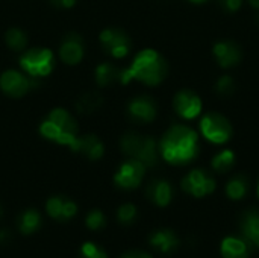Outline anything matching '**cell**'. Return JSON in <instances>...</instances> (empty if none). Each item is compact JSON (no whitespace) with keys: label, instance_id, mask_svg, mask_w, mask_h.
<instances>
[{"label":"cell","instance_id":"obj_1","mask_svg":"<svg viewBox=\"0 0 259 258\" xmlns=\"http://www.w3.org/2000/svg\"><path fill=\"white\" fill-rule=\"evenodd\" d=\"M199 154V134L187 125H173L159 141V155L173 166H187Z\"/></svg>","mask_w":259,"mask_h":258},{"label":"cell","instance_id":"obj_2","mask_svg":"<svg viewBox=\"0 0 259 258\" xmlns=\"http://www.w3.org/2000/svg\"><path fill=\"white\" fill-rule=\"evenodd\" d=\"M168 75V62L165 58L153 50L144 49L134 58L131 67L121 71V82L127 84L131 81H138L146 85H159Z\"/></svg>","mask_w":259,"mask_h":258},{"label":"cell","instance_id":"obj_3","mask_svg":"<svg viewBox=\"0 0 259 258\" xmlns=\"http://www.w3.org/2000/svg\"><path fill=\"white\" fill-rule=\"evenodd\" d=\"M39 132L44 138L59 144H65L70 149L74 146L79 137L76 120L68 111L62 108H56L47 116V119L39 126Z\"/></svg>","mask_w":259,"mask_h":258},{"label":"cell","instance_id":"obj_4","mask_svg":"<svg viewBox=\"0 0 259 258\" xmlns=\"http://www.w3.org/2000/svg\"><path fill=\"white\" fill-rule=\"evenodd\" d=\"M120 146L126 157L140 161L146 169L155 167L159 161V146L152 137H146L138 132H126Z\"/></svg>","mask_w":259,"mask_h":258},{"label":"cell","instance_id":"obj_5","mask_svg":"<svg viewBox=\"0 0 259 258\" xmlns=\"http://www.w3.org/2000/svg\"><path fill=\"white\" fill-rule=\"evenodd\" d=\"M199 129L202 137L212 144H226L234 135L231 120L217 111L203 114L199 120Z\"/></svg>","mask_w":259,"mask_h":258},{"label":"cell","instance_id":"obj_6","mask_svg":"<svg viewBox=\"0 0 259 258\" xmlns=\"http://www.w3.org/2000/svg\"><path fill=\"white\" fill-rule=\"evenodd\" d=\"M20 65L29 76L42 78L52 73L55 58L49 49H30L20 58Z\"/></svg>","mask_w":259,"mask_h":258},{"label":"cell","instance_id":"obj_7","mask_svg":"<svg viewBox=\"0 0 259 258\" xmlns=\"http://www.w3.org/2000/svg\"><path fill=\"white\" fill-rule=\"evenodd\" d=\"M181 187L187 195L200 199V198H206L212 195L217 189V182H215V178L208 170L193 169L184 176Z\"/></svg>","mask_w":259,"mask_h":258},{"label":"cell","instance_id":"obj_8","mask_svg":"<svg viewBox=\"0 0 259 258\" xmlns=\"http://www.w3.org/2000/svg\"><path fill=\"white\" fill-rule=\"evenodd\" d=\"M202 108H203L202 99L196 91H193L190 88H182L175 94L173 109L181 119L194 120V119L200 117Z\"/></svg>","mask_w":259,"mask_h":258},{"label":"cell","instance_id":"obj_9","mask_svg":"<svg viewBox=\"0 0 259 258\" xmlns=\"http://www.w3.org/2000/svg\"><path fill=\"white\" fill-rule=\"evenodd\" d=\"M144 175H146V166L134 158H129L117 170L114 176V182L117 187L123 190H134L140 187Z\"/></svg>","mask_w":259,"mask_h":258},{"label":"cell","instance_id":"obj_10","mask_svg":"<svg viewBox=\"0 0 259 258\" xmlns=\"http://www.w3.org/2000/svg\"><path fill=\"white\" fill-rule=\"evenodd\" d=\"M100 44L112 58H124L132 47L129 35L120 29H105L100 33Z\"/></svg>","mask_w":259,"mask_h":258},{"label":"cell","instance_id":"obj_11","mask_svg":"<svg viewBox=\"0 0 259 258\" xmlns=\"http://www.w3.org/2000/svg\"><path fill=\"white\" fill-rule=\"evenodd\" d=\"M36 82L32 76H26L17 70H6L0 76V88L11 97H21L29 90L35 88Z\"/></svg>","mask_w":259,"mask_h":258},{"label":"cell","instance_id":"obj_12","mask_svg":"<svg viewBox=\"0 0 259 258\" xmlns=\"http://www.w3.org/2000/svg\"><path fill=\"white\" fill-rule=\"evenodd\" d=\"M212 53L219 65L225 70L234 68L243 61V49L234 40H220L214 44Z\"/></svg>","mask_w":259,"mask_h":258},{"label":"cell","instance_id":"obj_13","mask_svg":"<svg viewBox=\"0 0 259 258\" xmlns=\"http://www.w3.org/2000/svg\"><path fill=\"white\" fill-rule=\"evenodd\" d=\"M127 114L131 120L137 123H150L156 119L158 106L150 96H137L127 105Z\"/></svg>","mask_w":259,"mask_h":258},{"label":"cell","instance_id":"obj_14","mask_svg":"<svg viewBox=\"0 0 259 258\" xmlns=\"http://www.w3.org/2000/svg\"><path fill=\"white\" fill-rule=\"evenodd\" d=\"M83 53H85V46L80 35L70 32L62 38L59 46V58L62 59V62L68 65H76L82 61Z\"/></svg>","mask_w":259,"mask_h":258},{"label":"cell","instance_id":"obj_15","mask_svg":"<svg viewBox=\"0 0 259 258\" xmlns=\"http://www.w3.org/2000/svg\"><path fill=\"white\" fill-rule=\"evenodd\" d=\"M240 233L253 249H259V208H249L241 213L240 219Z\"/></svg>","mask_w":259,"mask_h":258},{"label":"cell","instance_id":"obj_16","mask_svg":"<svg viewBox=\"0 0 259 258\" xmlns=\"http://www.w3.org/2000/svg\"><path fill=\"white\" fill-rule=\"evenodd\" d=\"M147 199L156 207H167L175 198L173 186L165 179H152L146 187Z\"/></svg>","mask_w":259,"mask_h":258},{"label":"cell","instance_id":"obj_17","mask_svg":"<svg viewBox=\"0 0 259 258\" xmlns=\"http://www.w3.org/2000/svg\"><path fill=\"white\" fill-rule=\"evenodd\" d=\"M149 243L152 248H155L156 251H159L161 254L170 255L175 254L181 245V240L178 237V234L173 230L168 228H162V230H156L149 236Z\"/></svg>","mask_w":259,"mask_h":258},{"label":"cell","instance_id":"obj_18","mask_svg":"<svg viewBox=\"0 0 259 258\" xmlns=\"http://www.w3.org/2000/svg\"><path fill=\"white\" fill-rule=\"evenodd\" d=\"M46 211L55 220H70L77 213V205L65 196H53L46 204Z\"/></svg>","mask_w":259,"mask_h":258},{"label":"cell","instance_id":"obj_19","mask_svg":"<svg viewBox=\"0 0 259 258\" xmlns=\"http://www.w3.org/2000/svg\"><path fill=\"white\" fill-rule=\"evenodd\" d=\"M253 248L241 236H228L220 243L222 258H250Z\"/></svg>","mask_w":259,"mask_h":258},{"label":"cell","instance_id":"obj_20","mask_svg":"<svg viewBox=\"0 0 259 258\" xmlns=\"http://www.w3.org/2000/svg\"><path fill=\"white\" fill-rule=\"evenodd\" d=\"M71 151L82 154L83 157H87L91 161H96V160H100L103 157L105 148L96 135L88 134L85 137H77V141L74 143Z\"/></svg>","mask_w":259,"mask_h":258},{"label":"cell","instance_id":"obj_21","mask_svg":"<svg viewBox=\"0 0 259 258\" xmlns=\"http://www.w3.org/2000/svg\"><path fill=\"white\" fill-rule=\"evenodd\" d=\"M250 192V179L246 173L234 175L225 187V193L231 201H243Z\"/></svg>","mask_w":259,"mask_h":258},{"label":"cell","instance_id":"obj_22","mask_svg":"<svg viewBox=\"0 0 259 258\" xmlns=\"http://www.w3.org/2000/svg\"><path fill=\"white\" fill-rule=\"evenodd\" d=\"M237 163V155L232 149H223L220 152H217L212 160H211V167L215 173H228L235 167Z\"/></svg>","mask_w":259,"mask_h":258},{"label":"cell","instance_id":"obj_23","mask_svg":"<svg viewBox=\"0 0 259 258\" xmlns=\"http://www.w3.org/2000/svg\"><path fill=\"white\" fill-rule=\"evenodd\" d=\"M117 81H121V71L115 65L109 62H103L96 68V82L100 87L111 85Z\"/></svg>","mask_w":259,"mask_h":258},{"label":"cell","instance_id":"obj_24","mask_svg":"<svg viewBox=\"0 0 259 258\" xmlns=\"http://www.w3.org/2000/svg\"><path fill=\"white\" fill-rule=\"evenodd\" d=\"M18 230L23 234H32L41 227V216L36 210H26L18 217Z\"/></svg>","mask_w":259,"mask_h":258},{"label":"cell","instance_id":"obj_25","mask_svg":"<svg viewBox=\"0 0 259 258\" xmlns=\"http://www.w3.org/2000/svg\"><path fill=\"white\" fill-rule=\"evenodd\" d=\"M102 102H103V99H102L100 94H97V93H94V91H88V93L82 94V96L77 99L76 108H77V111H80V113L91 114V113H94V111H97V109L100 108Z\"/></svg>","mask_w":259,"mask_h":258},{"label":"cell","instance_id":"obj_26","mask_svg":"<svg viewBox=\"0 0 259 258\" xmlns=\"http://www.w3.org/2000/svg\"><path fill=\"white\" fill-rule=\"evenodd\" d=\"M5 41H6L8 47L12 49V50H15V52H21L27 46V36H26V33L23 30L17 29V27L8 29V32L5 35Z\"/></svg>","mask_w":259,"mask_h":258},{"label":"cell","instance_id":"obj_27","mask_svg":"<svg viewBox=\"0 0 259 258\" xmlns=\"http://www.w3.org/2000/svg\"><path fill=\"white\" fill-rule=\"evenodd\" d=\"M235 91H237V82H235L234 76L223 75V76H220L217 79V82H215V93L220 97H223V99L231 97V96L235 94Z\"/></svg>","mask_w":259,"mask_h":258},{"label":"cell","instance_id":"obj_28","mask_svg":"<svg viewBox=\"0 0 259 258\" xmlns=\"http://www.w3.org/2000/svg\"><path fill=\"white\" fill-rule=\"evenodd\" d=\"M138 210L134 204H124L117 210V219L123 225H131L137 220Z\"/></svg>","mask_w":259,"mask_h":258},{"label":"cell","instance_id":"obj_29","mask_svg":"<svg viewBox=\"0 0 259 258\" xmlns=\"http://www.w3.org/2000/svg\"><path fill=\"white\" fill-rule=\"evenodd\" d=\"M80 258H108V254L99 245L93 242H87L80 248Z\"/></svg>","mask_w":259,"mask_h":258},{"label":"cell","instance_id":"obj_30","mask_svg":"<svg viewBox=\"0 0 259 258\" xmlns=\"http://www.w3.org/2000/svg\"><path fill=\"white\" fill-rule=\"evenodd\" d=\"M85 222H87V227H88L90 230L97 231V230H102V228L105 227L106 219H105V216H103V213H102V211H99V210H93V211L87 216Z\"/></svg>","mask_w":259,"mask_h":258},{"label":"cell","instance_id":"obj_31","mask_svg":"<svg viewBox=\"0 0 259 258\" xmlns=\"http://www.w3.org/2000/svg\"><path fill=\"white\" fill-rule=\"evenodd\" d=\"M219 2H220V6L228 12H235L243 5V0H219Z\"/></svg>","mask_w":259,"mask_h":258},{"label":"cell","instance_id":"obj_32","mask_svg":"<svg viewBox=\"0 0 259 258\" xmlns=\"http://www.w3.org/2000/svg\"><path fill=\"white\" fill-rule=\"evenodd\" d=\"M76 2L77 0H50V3L58 8H71Z\"/></svg>","mask_w":259,"mask_h":258},{"label":"cell","instance_id":"obj_33","mask_svg":"<svg viewBox=\"0 0 259 258\" xmlns=\"http://www.w3.org/2000/svg\"><path fill=\"white\" fill-rule=\"evenodd\" d=\"M121 258H152V255H149L147 252H143V251H131V252L124 254Z\"/></svg>","mask_w":259,"mask_h":258},{"label":"cell","instance_id":"obj_34","mask_svg":"<svg viewBox=\"0 0 259 258\" xmlns=\"http://www.w3.org/2000/svg\"><path fill=\"white\" fill-rule=\"evenodd\" d=\"M9 239H11V237H9V231L2 230V231H0V243H6Z\"/></svg>","mask_w":259,"mask_h":258},{"label":"cell","instance_id":"obj_35","mask_svg":"<svg viewBox=\"0 0 259 258\" xmlns=\"http://www.w3.org/2000/svg\"><path fill=\"white\" fill-rule=\"evenodd\" d=\"M247 2H249V5H250L253 9L259 11V0H247Z\"/></svg>","mask_w":259,"mask_h":258},{"label":"cell","instance_id":"obj_36","mask_svg":"<svg viewBox=\"0 0 259 258\" xmlns=\"http://www.w3.org/2000/svg\"><path fill=\"white\" fill-rule=\"evenodd\" d=\"M188 2H191L194 5H202V3H206L208 0H188Z\"/></svg>","mask_w":259,"mask_h":258},{"label":"cell","instance_id":"obj_37","mask_svg":"<svg viewBox=\"0 0 259 258\" xmlns=\"http://www.w3.org/2000/svg\"><path fill=\"white\" fill-rule=\"evenodd\" d=\"M256 195H258V198H259V181H258V186H256Z\"/></svg>","mask_w":259,"mask_h":258},{"label":"cell","instance_id":"obj_38","mask_svg":"<svg viewBox=\"0 0 259 258\" xmlns=\"http://www.w3.org/2000/svg\"><path fill=\"white\" fill-rule=\"evenodd\" d=\"M2 213H3V211H2V207H0V217H2Z\"/></svg>","mask_w":259,"mask_h":258},{"label":"cell","instance_id":"obj_39","mask_svg":"<svg viewBox=\"0 0 259 258\" xmlns=\"http://www.w3.org/2000/svg\"><path fill=\"white\" fill-rule=\"evenodd\" d=\"M256 20H258V24H259V14H258V17H256Z\"/></svg>","mask_w":259,"mask_h":258}]
</instances>
